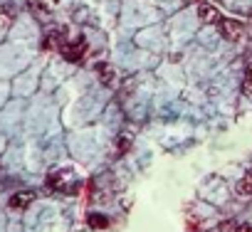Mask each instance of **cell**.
<instances>
[{
  "mask_svg": "<svg viewBox=\"0 0 252 232\" xmlns=\"http://www.w3.org/2000/svg\"><path fill=\"white\" fill-rule=\"evenodd\" d=\"M237 193L240 195H252V171L240 180V185H237Z\"/></svg>",
  "mask_w": 252,
  "mask_h": 232,
  "instance_id": "cell-6",
  "label": "cell"
},
{
  "mask_svg": "<svg viewBox=\"0 0 252 232\" xmlns=\"http://www.w3.org/2000/svg\"><path fill=\"white\" fill-rule=\"evenodd\" d=\"M183 3H195V0H183Z\"/></svg>",
  "mask_w": 252,
  "mask_h": 232,
  "instance_id": "cell-10",
  "label": "cell"
},
{
  "mask_svg": "<svg viewBox=\"0 0 252 232\" xmlns=\"http://www.w3.org/2000/svg\"><path fill=\"white\" fill-rule=\"evenodd\" d=\"M32 200H35V193L23 190V193H15V195L10 198V207H13V210H25L28 205H32Z\"/></svg>",
  "mask_w": 252,
  "mask_h": 232,
  "instance_id": "cell-4",
  "label": "cell"
},
{
  "mask_svg": "<svg viewBox=\"0 0 252 232\" xmlns=\"http://www.w3.org/2000/svg\"><path fill=\"white\" fill-rule=\"evenodd\" d=\"M242 91L252 94V62L245 67V79H242Z\"/></svg>",
  "mask_w": 252,
  "mask_h": 232,
  "instance_id": "cell-7",
  "label": "cell"
},
{
  "mask_svg": "<svg viewBox=\"0 0 252 232\" xmlns=\"http://www.w3.org/2000/svg\"><path fill=\"white\" fill-rule=\"evenodd\" d=\"M89 225H92L94 230H104V227L109 225V220L101 217V215H92V217H89Z\"/></svg>",
  "mask_w": 252,
  "mask_h": 232,
  "instance_id": "cell-8",
  "label": "cell"
},
{
  "mask_svg": "<svg viewBox=\"0 0 252 232\" xmlns=\"http://www.w3.org/2000/svg\"><path fill=\"white\" fill-rule=\"evenodd\" d=\"M96 74H99V79H101L104 84H111V82H114L111 67H109V64H104V62H101V64H96Z\"/></svg>",
  "mask_w": 252,
  "mask_h": 232,
  "instance_id": "cell-5",
  "label": "cell"
},
{
  "mask_svg": "<svg viewBox=\"0 0 252 232\" xmlns=\"http://www.w3.org/2000/svg\"><path fill=\"white\" fill-rule=\"evenodd\" d=\"M220 32H222V37H225V40L235 42V40H240V37H242V25H240V23H235V20H220Z\"/></svg>",
  "mask_w": 252,
  "mask_h": 232,
  "instance_id": "cell-2",
  "label": "cell"
},
{
  "mask_svg": "<svg viewBox=\"0 0 252 232\" xmlns=\"http://www.w3.org/2000/svg\"><path fill=\"white\" fill-rule=\"evenodd\" d=\"M235 232H252V225H240Z\"/></svg>",
  "mask_w": 252,
  "mask_h": 232,
  "instance_id": "cell-9",
  "label": "cell"
},
{
  "mask_svg": "<svg viewBox=\"0 0 252 232\" xmlns=\"http://www.w3.org/2000/svg\"><path fill=\"white\" fill-rule=\"evenodd\" d=\"M198 18H200L203 23H210V25H215V23L222 20V18H220V10H218L215 5H210V3H200V5H198Z\"/></svg>",
  "mask_w": 252,
  "mask_h": 232,
  "instance_id": "cell-3",
  "label": "cell"
},
{
  "mask_svg": "<svg viewBox=\"0 0 252 232\" xmlns=\"http://www.w3.org/2000/svg\"><path fill=\"white\" fill-rule=\"evenodd\" d=\"M84 52H87V42L84 40H74V42L62 45V57L67 62H79L84 57Z\"/></svg>",
  "mask_w": 252,
  "mask_h": 232,
  "instance_id": "cell-1",
  "label": "cell"
}]
</instances>
